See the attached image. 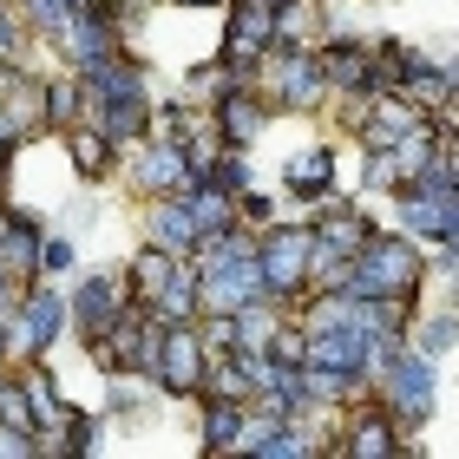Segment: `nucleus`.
Wrapping results in <instances>:
<instances>
[{"label":"nucleus","mask_w":459,"mask_h":459,"mask_svg":"<svg viewBox=\"0 0 459 459\" xmlns=\"http://www.w3.org/2000/svg\"><path fill=\"white\" fill-rule=\"evenodd\" d=\"M73 328V308H66V289L33 276L20 289V302L7 308V342H13V361H33V354H47L59 335Z\"/></svg>","instance_id":"nucleus-5"},{"label":"nucleus","mask_w":459,"mask_h":459,"mask_svg":"<svg viewBox=\"0 0 459 459\" xmlns=\"http://www.w3.org/2000/svg\"><path fill=\"white\" fill-rule=\"evenodd\" d=\"M308 249H316V223H269L256 230V269H263V289L276 302L296 308L302 289H308Z\"/></svg>","instance_id":"nucleus-6"},{"label":"nucleus","mask_w":459,"mask_h":459,"mask_svg":"<svg viewBox=\"0 0 459 459\" xmlns=\"http://www.w3.org/2000/svg\"><path fill=\"white\" fill-rule=\"evenodd\" d=\"M118 171L132 178V191L138 197H171V191H184L191 184V158H184V144L178 138H138L132 152L118 158Z\"/></svg>","instance_id":"nucleus-9"},{"label":"nucleus","mask_w":459,"mask_h":459,"mask_svg":"<svg viewBox=\"0 0 459 459\" xmlns=\"http://www.w3.org/2000/svg\"><path fill=\"white\" fill-rule=\"evenodd\" d=\"M249 79H256V92L269 106H282V112H322L328 99H335L328 66H322V47H302V39H276V47L249 66Z\"/></svg>","instance_id":"nucleus-2"},{"label":"nucleus","mask_w":459,"mask_h":459,"mask_svg":"<svg viewBox=\"0 0 459 459\" xmlns=\"http://www.w3.org/2000/svg\"><path fill=\"white\" fill-rule=\"evenodd\" d=\"M86 118V79L79 73H53L47 79V138H66Z\"/></svg>","instance_id":"nucleus-20"},{"label":"nucleus","mask_w":459,"mask_h":459,"mask_svg":"<svg viewBox=\"0 0 459 459\" xmlns=\"http://www.w3.org/2000/svg\"><path fill=\"white\" fill-rule=\"evenodd\" d=\"M144 316L178 328V322H197L204 316V276H197V256H178V269L164 276V289L144 302Z\"/></svg>","instance_id":"nucleus-14"},{"label":"nucleus","mask_w":459,"mask_h":459,"mask_svg":"<svg viewBox=\"0 0 459 459\" xmlns=\"http://www.w3.org/2000/svg\"><path fill=\"white\" fill-rule=\"evenodd\" d=\"M407 348H420L440 361L446 348H459V308H440V316H427V308H413V322H407Z\"/></svg>","instance_id":"nucleus-21"},{"label":"nucleus","mask_w":459,"mask_h":459,"mask_svg":"<svg viewBox=\"0 0 459 459\" xmlns=\"http://www.w3.org/2000/svg\"><path fill=\"white\" fill-rule=\"evenodd\" d=\"M211 118H217V132H223V144L230 152H249L263 132H269V118H276V106L256 92V79L249 86H237V92H223L217 106H211Z\"/></svg>","instance_id":"nucleus-12"},{"label":"nucleus","mask_w":459,"mask_h":459,"mask_svg":"<svg viewBox=\"0 0 459 459\" xmlns=\"http://www.w3.org/2000/svg\"><path fill=\"white\" fill-rule=\"evenodd\" d=\"M106 420H112V413H79V407H73L47 453H99V446H106Z\"/></svg>","instance_id":"nucleus-22"},{"label":"nucleus","mask_w":459,"mask_h":459,"mask_svg":"<svg viewBox=\"0 0 459 459\" xmlns=\"http://www.w3.org/2000/svg\"><path fill=\"white\" fill-rule=\"evenodd\" d=\"M197 217H191V204H184V191L171 197H144V243H164V249H178V256H191L197 249Z\"/></svg>","instance_id":"nucleus-15"},{"label":"nucleus","mask_w":459,"mask_h":459,"mask_svg":"<svg viewBox=\"0 0 459 459\" xmlns=\"http://www.w3.org/2000/svg\"><path fill=\"white\" fill-rule=\"evenodd\" d=\"M79 269V237H59V230H47V243H39V276L59 282Z\"/></svg>","instance_id":"nucleus-23"},{"label":"nucleus","mask_w":459,"mask_h":459,"mask_svg":"<svg viewBox=\"0 0 459 459\" xmlns=\"http://www.w3.org/2000/svg\"><path fill=\"white\" fill-rule=\"evenodd\" d=\"M178 269V249H164V243H144L138 256H125V289H132V302L144 308L164 289V276Z\"/></svg>","instance_id":"nucleus-19"},{"label":"nucleus","mask_w":459,"mask_h":459,"mask_svg":"<svg viewBox=\"0 0 459 459\" xmlns=\"http://www.w3.org/2000/svg\"><path fill=\"white\" fill-rule=\"evenodd\" d=\"M59 144H66V158H73V178H86V184H106V178H118V158H125V152L106 138V125L79 118V125H73V132L59 138Z\"/></svg>","instance_id":"nucleus-16"},{"label":"nucleus","mask_w":459,"mask_h":459,"mask_svg":"<svg viewBox=\"0 0 459 459\" xmlns=\"http://www.w3.org/2000/svg\"><path fill=\"white\" fill-rule=\"evenodd\" d=\"M433 394H440V368H433V354L420 348H394L381 368H374V401H381L401 433H413L433 413Z\"/></svg>","instance_id":"nucleus-4"},{"label":"nucleus","mask_w":459,"mask_h":459,"mask_svg":"<svg viewBox=\"0 0 459 459\" xmlns=\"http://www.w3.org/2000/svg\"><path fill=\"white\" fill-rule=\"evenodd\" d=\"M204 361H211L204 328H197V322H178V328H164V342H158V354H152V368H144V381H152L164 401H197Z\"/></svg>","instance_id":"nucleus-7"},{"label":"nucleus","mask_w":459,"mask_h":459,"mask_svg":"<svg viewBox=\"0 0 459 459\" xmlns=\"http://www.w3.org/2000/svg\"><path fill=\"white\" fill-rule=\"evenodd\" d=\"M237 223H249V230H269V223H276V204H269V197L256 191V184H249V191L237 197Z\"/></svg>","instance_id":"nucleus-24"},{"label":"nucleus","mask_w":459,"mask_h":459,"mask_svg":"<svg viewBox=\"0 0 459 459\" xmlns=\"http://www.w3.org/2000/svg\"><path fill=\"white\" fill-rule=\"evenodd\" d=\"M152 79H144V66L132 53L106 59L99 73H86V118L106 125V138L118 144V152H132L138 138H152Z\"/></svg>","instance_id":"nucleus-1"},{"label":"nucleus","mask_w":459,"mask_h":459,"mask_svg":"<svg viewBox=\"0 0 459 459\" xmlns=\"http://www.w3.org/2000/svg\"><path fill=\"white\" fill-rule=\"evenodd\" d=\"M66 308H73V335L79 342H92V335H106L112 322L132 316V289H125V269H79L73 289H66Z\"/></svg>","instance_id":"nucleus-8"},{"label":"nucleus","mask_w":459,"mask_h":459,"mask_svg":"<svg viewBox=\"0 0 459 459\" xmlns=\"http://www.w3.org/2000/svg\"><path fill=\"white\" fill-rule=\"evenodd\" d=\"M276 13H282V0H230V13H223V59L256 66V59L276 47Z\"/></svg>","instance_id":"nucleus-11"},{"label":"nucleus","mask_w":459,"mask_h":459,"mask_svg":"<svg viewBox=\"0 0 459 459\" xmlns=\"http://www.w3.org/2000/svg\"><path fill=\"white\" fill-rule=\"evenodd\" d=\"M197 446L204 453H237L243 440V420H249V401H217V394H197Z\"/></svg>","instance_id":"nucleus-17"},{"label":"nucleus","mask_w":459,"mask_h":459,"mask_svg":"<svg viewBox=\"0 0 459 459\" xmlns=\"http://www.w3.org/2000/svg\"><path fill=\"white\" fill-rule=\"evenodd\" d=\"M282 191H289V197H302V204L335 197V144H308V152L282 171Z\"/></svg>","instance_id":"nucleus-18"},{"label":"nucleus","mask_w":459,"mask_h":459,"mask_svg":"<svg viewBox=\"0 0 459 459\" xmlns=\"http://www.w3.org/2000/svg\"><path fill=\"white\" fill-rule=\"evenodd\" d=\"M354 289L361 296H394V302H413L420 308V289H427V256H420V237H387V230H374V237L354 249Z\"/></svg>","instance_id":"nucleus-3"},{"label":"nucleus","mask_w":459,"mask_h":459,"mask_svg":"<svg viewBox=\"0 0 459 459\" xmlns=\"http://www.w3.org/2000/svg\"><path fill=\"white\" fill-rule=\"evenodd\" d=\"M453 184H459V138H453Z\"/></svg>","instance_id":"nucleus-25"},{"label":"nucleus","mask_w":459,"mask_h":459,"mask_svg":"<svg viewBox=\"0 0 459 459\" xmlns=\"http://www.w3.org/2000/svg\"><path fill=\"white\" fill-rule=\"evenodd\" d=\"M348 433H335V453H348V459H381V453H407V433H401V420L374 401V394H361V401H348Z\"/></svg>","instance_id":"nucleus-10"},{"label":"nucleus","mask_w":459,"mask_h":459,"mask_svg":"<svg viewBox=\"0 0 459 459\" xmlns=\"http://www.w3.org/2000/svg\"><path fill=\"white\" fill-rule=\"evenodd\" d=\"M20 387H27V407H33V427H39V453H47V446H53V433L66 427L73 401H66V394H59L53 368H47V354H33V361H20Z\"/></svg>","instance_id":"nucleus-13"}]
</instances>
